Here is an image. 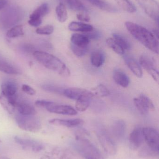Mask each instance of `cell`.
<instances>
[{"label": "cell", "instance_id": "7c38bea8", "mask_svg": "<svg viewBox=\"0 0 159 159\" xmlns=\"http://www.w3.org/2000/svg\"><path fill=\"white\" fill-rule=\"evenodd\" d=\"M1 93L7 97L17 96L18 86L14 80L7 78L2 81L1 84Z\"/></svg>", "mask_w": 159, "mask_h": 159}, {"label": "cell", "instance_id": "3957f363", "mask_svg": "<svg viewBox=\"0 0 159 159\" xmlns=\"http://www.w3.org/2000/svg\"><path fill=\"white\" fill-rule=\"evenodd\" d=\"M78 153L85 159H105L99 149L83 134H77L74 143Z\"/></svg>", "mask_w": 159, "mask_h": 159}, {"label": "cell", "instance_id": "ffe728a7", "mask_svg": "<svg viewBox=\"0 0 159 159\" xmlns=\"http://www.w3.org/2000/svg\"><path fill=\"white\" fill-rule=\"evenodd\" d=\"M113 78L115 82L123 88H127L129 84V76L124 72L119 69L115 70L113 73Z\"/></svg>", "mask_w": 159, "mask_h": 159}, {"label": "cell", "instance_id": "bcb514c9", "mask_svg": "<svg viewBox=\"0 0 159 159\" xmlns=\"http://www.w3.org/2000/svg\"><path fill=\"white\" fill-rule=\"evenodd\" d=\"M1 143V140H0V143Z\"/></svg>", "mask_w": 159, "mask_h": 159}, {"label": "cell", "instance_id": "484cf974", "mask_svg": "<svg viewBox=\"0 0 159 159\" xmlns=\"http://www.w3.org/2000/svg\"><path fill=\"white\" fill-rule=\"evenodd\" d=\"M90 59L91 64L96 68H99L104 63L105 57L102 51L95 50L91 53Z\"/></svg>", "mask_w": 159, "mask_h": 159}, {"label": "cell", "instance_id": "60d3db41", "mask_svg": "<svg viewBox=\"0 0 159 159\" xmlns=\"http://www.w3.org/2000/svg\"><path fill=\"white\" fill-rule=\"evenodd\" d=\"M54 102L45 100H37L35 102V105L38 107H43L46 109L48 107L54 104Z\"/></svg>", "mask_w": 159, "mask_h": 159}, {"label": "cell", "instance_id": "f6af8a7d", "mask_svg": "<svg viewBox=\"0 0 159 159\" xmlns=\"http://www.w3.org/2000/svg\"><path fill=\"white\" fill-rule=\"evenodd\" d=\"M0 159H10L7 157H0Z\"/></svg>", "mask_w": 159, "mask_h": 159}, {"label": "cell", "instance_id": "52a82bcc", "mask_svg": "<svg viewBox=\"0 0 159 159\" xmlns=\"http://www.w3.org/2000/svg\"><path fill=\"white\" fill-rule=\"evenodd\" d=\"M140 7L150 18L158 23L159 6L156 0H136Z\"/></svg>", "mask_w": 159, "mask_h": 159}, {"label": "cell", "instance_id": "5bb4252c", "mask_svg": "<svg viewBox=\"0 0 159 159\" xmlns=\"http://www.w3.org/2000/svg\"><path fill=\"white\" fill-rule=\"evenodd\" d=\"M48 112L59 115L67 116H75L77 114V111L72 107L65 105H57L55 103L46 108Z\"/></svg>", "mask_w": 159, "mask_h": 159}, {"label": "cell", "instance_id": "277c9868", "mask_svg": "<svg viewBox=\"0 0 159 159\" xmlns=\"http://www.w3.org/2000/svg\"><path fill=\"white\" fill-rule=\"evenodd\" d=\"M15 120L19 128L30 132L36 133L41 130L42 124L40 120L35 116L16 115Z\"/></svg>", "mask_w": 159, "mask_h": 159}, {"label": "cell", "instance_id": "44dd1931", "mask_svg": "<svg viewBox=\"0 0 159 159\" xmlns=\"http://www.w3.org/2000/svg\"><path fill=\"white\" fill-rule=\"evenodd\" d=\"M68 29L72 31L86 33L92 31L94 28L91 24H87L85 22L72 21L68 25Z\"/></svg>", "mask_w": 159, "mask_h": 159}, {"label": "cell", "instance_id": "8992f818", "mask_svg": "<svg viewBox=\"0 0 159 159\" xmlns=\"http://www.w3.org/2000/svg\"><path fill=\"white\" fill-rule=\"evenodd\" d=\"M144 142L147 147L158 155L159 150V136L158 132L151 127L143 128Z\"/></svg>", "mask_w": 159, "mask_h": 159}, {"label": "cell", "instance_id": "b9f144b4", "mask_svg": "<svg viewBox=\"0 0 159 159\" xmlns=\"http://www.w3.org/2000/svg\"><path fill=\"white\" fill-rule=\"evenodd\" d=\"M21 89H22L23 92H24L25 93L29 94V95H35V93H36V91L34 89H33L30 86L26 85V84L22 85Z\"/></svg>", "mask_w": 159, "mask_h": 159}, {"label": "cell", "instance_id": "5b68a950", "mask_svg": "<svg viewBox=\"0 0 159 159\" xmlns=\"http://www.w3.org/2000/svg\"><path fill=\"white\" fill-rule=\"evenodd\" d=\"M98 140L105 152L110 156H115L117 149L115 143L107 131L103 128H98L96 130Z\"/></svg>", "mask_w": 159, "mask_h": 159}, {"label": "cell", "instance_id": "ac0fdd59", "mask_svg": "<svg viewBox=\"0 0 159 159\" xmlns=\"http://www.w3.org/2000/svg\"><path fill=\"white\" fill-rule=\"evenodd\" d=\"M126 131V125L123 120H117L115 121L111 128V133L114 138L119 141L122 140Z\"/></svg>", "mask_w": 159, "mask_h": 159}, {"label": "cell", "instance_id": "9a60e30c", "mask_svg": "<svg viewBox=\"0 0 159 159\" xmlns=\"http://www.w3.org/2000/svg\"><path fill=\"white\" fill-rule=\"evenodd\" d=\"M94 96L92 92L86 90L85 92L76 100V109L80 112L86 111L89 106L91 99Z\"/></svg>", "mask_w": 159, "mask_h": 159}, {"label": "cell", "instance_id": "d6a6232c", "mask_svg": "<svg viewBox=\"0 0 159 159\" xmlns=\"http://www.w3.org/2000/svg\"><path fill=\"white\" fill-rule=\"evenodd\" d=\"M42 88L48 92L55 93V94L63 95V92L65 89L57 85L52 84H44L42 86Z\"/></svg>", "mask_w": 159, "mask_h": 159}, {"label": "cell", "instance_id": "2e32d148", "mask_svg": "<svg viewBox=\"0 0 159 159\" xmlns=\"http://www.w3.org/2000/svg\"><path fill=\"white\" fill-rule=\"evenodd\" d=\"M18 100V95L15 97H7L2 93L0 94V103L3 108L10 114L15 112Z\"/></svg>", "mask_w": 159, "mask_h": 159}, {"label": "cell", "instance_id": "4fadbf2b", "mask_svg": "<svg viewBox=\"0 0 159 159\" xmlns=\"http://www.w3.org/2000/svg\"><path fill=\"white\" fill-rule=\"evenodd\" d=\"M0 71L10 75H19L21 74L20 69L13 62L0 54Z\"/></svg>", "mask_w": 159, "mask_h": 159}, {"label": "cell", "instance_id": "d4e9b609", "mask_svg": "<svg viewBox=\"0 0 159 159\" xmlns=\"http://www.w3.org/2000/svg\"><path fill=\"white\" fill-rule=\"evenodd\" d=\"M69 9L75 11L87 13L88 11L87 7L80 0H63Z\"/></svg>", "mask_w": 159, "mask_h": 159}, {"label": "cell", "instance_id": "8d00e7d4", "mask_svg": "<svg viewBox=\"0 0 159 159\" xmlns=\"http://www.w3.org/2000/svg\"><path fill=\"white\" fill-rule=\"evenodd\" d=\"M139 98L140 100L143 103L146 107L148 109V110L151 111H154L155 110V107L153 104V102L151 101V99L147 97L146 95L143 94H141L139 96Z\"/></svg>", "mask_w": 159, "mask_h": 159}, {"label": "cell", "instance_id": "83f0119b", "mask_svg": "<svg viewBox=\"0 0 159 159\" xmlns=\"http://www.w3.org/2000/svg\"><path fill=\"white\" fill-rule=\"evenodd\" d=\"M115 1L126 12L133 13L137 11L136 6L130 0H115Z\"/></svg>", "mask_w": 159, "mask_h": 159}, {"label": "cell", "instance_id": "f546056e", "mask_svg": "<svg viewBox=\"0 0 159 159\" xmlns=\"http://www.w3.org/2000/svg\"><path fill=\"white\" fill-rule=\"evenodd\" d=\"M113 36V38L115 39L124 50H129L130 49L131 47L130 43L125 36L118 33H114Z\"/></svg>", "mask_w": 159, "mask_h": 159}, {"label": "cell", "instance_id": "74e56055", "mask_svg": "<svg viewBox=\"0 0 159 159\" xmlns=\"http://www.w3.org/2000/svg\"><path fill=\"white\" fill-rule=\"evenodd\" d=\"M71 48L73 54L77 57L85 56L88 51V48H81L71 44Z\"/></svg>", "mask_w": 159, "mask_h": 159}, {"label": "cell", "instance_id": "1f68e13d", "mask_svg": "<svg viewBox=\"0 0 159 159\" xmlns=\"http://www.w3.org/2000/svg\"><path fill=\"white\" fill-rule=\"evenodd\" d=\"M92 93L94 96H99L100 97H104L110 95V92L109 90L103 84H99L95 88L92 89Z\"/></svg>", "mask_w": 159, "mask_h": 159}, {"label": "cell", "instance_id": "ab89813d", "mask_svg": "<svg viewBox=\"0 0 159 159\" xmlns=\"http://www.w3.org/2000/svg\"><path fill=\"white\" fill-rule=\"evenodd\" d=\"M21 50L25 54H30V53L33 54L35 51H36L35 50V48L33 46L30 44H23L21 47Z\"/></svg>", "mask_w": 159, "mask_h": 159}, {"label": "cell", "instance_id": "6da1fadb", "mask_svg": "<svg viewBox=\"0 0 159 159\" xmlns=\"http://www.w3.org/2000/svg\"><path fill=\"white\" fill-rule=\"evenodd\" d=\"M125 25L134 38L152 52L158 54V41L153 33L145 27L131 21H127Z\"/></svg>", "mask_w": 159, "mask_h": 159}, {"label": "cell", "instance_id": "e0dca14e", "mask_svg": "<svg viewBox=\"0 0 159 159\" xmlns=\"http://www.w3.org/2000/svg\"><path fill=\"white\" fill-rule=\"evenodd\" d=\"M18 113L23 116H35L36 111L32 104L30 102L23 100H18L16 106Z\"/></svg>", "mask_w": 159, "mask_h": 159}, {"label": "cell", "instance_id": "d590c367", "mask_svg": "<svg viewBox=\"0 0 159 159\" xmlns=\"http://www.w3.org/2000/svg\"><path fill=\"white\" fill-rule=\"evenodd\" d=\"M54 30V28L53 26L48 25L37 28L35 32L37 34L41 35H50L53 33Z\"/></svg>", "mask_w": 159, "mask_h": 159}, {"label": "cell", "instance_id": "603a6c76", "mask_svg": "<svg viewBox=\"0 0 159 159\" xmlns=\"http://www.w3.org/2000/svg\"><path fill=\"white\" fill-rule=\"evenodd\" d=\"M125 61L129 69L138 78H142L143 76V71L138 62L135 59L131 57H125Z\"/></svg>", "mask_w": 159, "mask_h": 159}, {"label": "cell", "instance_id": "d6986e66", "mask_svg": "<svg viewBox=\"0 0 159 159\" xmlns=\"http://www.w3.org/2000/svg\"><path fill=\"white\" fill-rule=\"evenodd\" d=\"M84 120L80 119H53L49 120L50 124L56 126H63L67 128H72L81 126L84 123Z\"/></svg>", "mask_w": 159, "mask_h": 159}, {"label": "cell", "instance_id": "7a4b0ae2", "mask_svg": "<svg viewBox=\"0 0 159 159\" xmlns=\"http://www.w3.org/2000/svg\"><path fill=\"white\" fill-rule=\"evenodd\" d=\"M35 58L41 65L63 76L70 75V70L66 65L54 55L44 51L36 50L33 54Z\"/></svg>", "mask_w": 159, "mask_h": 159}, {"label": "cell", "instance_id": "30bf717a", "mask_svg": "<svg viewBox=\"0 0 159 159\" xmlns=\"http://www.w3.org/2000/svg\"><path fill=\"white\" fill-rule=\"evenodd\" d=\"M140 64L153 77V79L158 82L159 80V72L156 67L153 60L147 55H142L140 57Z\"/></svg>", "mask_w": 159, "mask_h": 159}, {"label": "cell", "instance_id": "7bdbcfd3", "mask_svg": "<svg viewBox=\"0 0 159 159\" xmlns=\"http://www.w3.org/2000/svg\"><path fill=\"white\" fill-rule=\"evenodd\" d=\"M76 17L78 20H80V21H82V22H88L90 21V16L89 15L86 14V13L81 12V13H78V14H77Z\"/></svg>", "mask_w": 159, "mask_h": 159}, {"label": "cell", "instance_id": "4dcf8cb0", "mask_svg": "<svg viewBox=\"0 0 159 159\" xmlns=\"http://www.w3.org/2000/svg\"><path fill=\"white\" fill-rule=\"evenodd\" d=\"M106 43L114 52L119 55H122L125 53V50L113 38H109L106 40Z\"/></svg>", "mask_w": 159, "mask_h": 159}, {"label": "cell", "instance_id": "4316f807", "mask_svg": "<svg viewBox=\"0 0 159 159\" xmlns=\"http://www.w3.org/2000/svg\"><path fill=\"white\" fill-rule=\"evenodd\" d=\"M86 89L78 88H70L65 89L63 95L72 100H77L85 92Z\"/></svg>", "mask_w": 159, "mask_h": 159}, {"label": "cell", "instance_id": "cb8c5ba5", "mask_svg": "<svg viewBox=\"0 0 159 159\" xmlns=\"http://www.w3.org/2000/svg\"><path fill=\"white\" fill-rule=\"evenodd\" d=\"M91 4L104 11L110 13L118 12L117 8L105 0H88Z\"/></svg>", "mask_w": 159, "mask_h": 159}, {"label": "cell", "instance_id": "ba28073f", "mask_svg": "<svg viewBox=\"0 0 159 159\" xmlns=\"http://www.w3.org/2000/svg\"><path fill=\"white\" fill-rule=\"evenodd\" d=\"M15 142L26 150H31L34 152H39L44 148V144L41 142L30 138H24L20 136H15Z\"/></svg>", "mask_w": 159, "mask_h": 159}, {"label": "cell", "instance_id": "836d02e7", "mask_svg": "<svg viewBox=\"0 0 159 159\" xmlns=\"http://www.w3.org/2000/svg\"><path fill=\"white\" fill-rule=\"evenodd\" d=\"M24 34L23 27L18 25L11 28L7 33V36L9 38H14L22 36Z\"/></svg>", "mask_w": 159, "mask_h": 159}, {"label": "cell", "instance_id": "8fae6325", "mask_svg": "<svg viewBox=\"0 0 159 159\" xmlns=\"http://www.w3.org/2000/svg\"><path fill=\"white\" fill-rule=\"evenodd\" d=\"M143 129L141 127H136L130 134V147L133 150H137L140 148L144 142Z\"/></svg>", "mask_w": 159, "mask_h": 159}, {"label": "cell", "instance_id": "f35d334b", "mask_svg": "<svg viewBox=\"0 0 159 159\" xmlns=\"http://www.w3.org/2000/svg\"><path fill=\"white\" fill-rule=\"evenodd\" d=\"M89 40H97L101 37L102 34L99 31L93 29L91 31L84 33Z\"/></svg>", "mask_w": 159, "mask_h": 159}, {"label": "cell", "instance_id": "9c48e42d", "mask_svg": "<svg viewBox=\"0 0 159 159\" xmlns=\"http://www.w3.org/2000/svg\"><path fill=\"white\" fill-rule=\"evenodd\" d=\"M49 12V7L47 3H44L38 7L30 16L28 23L33 27L40 26L42 22V18Z\"/></svg>", "mask_w": 159, "mask_h": 159}, {"label": "cell", "instance_id": "ee69618b", "mask_svg": "<svg viewBox=\"0 0 159 159\" xmlns=\"http://www.w3.org/2000/svg\"><path fill=\"white\" fill-rule=\"evenodd\" d=\"M7 2L6 0H0V10L5 7Z\"/></svg>", "mask_w": 159, "mask_h": 159}, {"label": "cell", "instance_id": "e575fe53", "mask_svg": "<svg viewBox=\"0 0 159 159\" xmlns=\"http://www.w3.org/2000/svg\"><path fill=\"white\" fill-rule=\"evenodd\" d=\"M133 103L137 110L140 112V114L145 116L148 114L149 110L146 107L143 103L140 100L139 98H135L133 99Z\"/></svg>", "mask_w": 159, "mask_h": 159}, {"label": "cell", "instance_id": "7402d4cb", "mask_svg": "<svg viewBox=\"0 0 159 159\" xmlns=\"http://www.w3.org/2000/svg\"><path fill=\"white\" fill-rule=\"evenodd\" d=\"M71 44L81 48H88L90 40L85 35L81 34H74L71 36Z\"/></svg>", "mask_w": 159, "mask_h": 159}, {"label": "cell", "instance_id": "f1b7e54d", "mask_svg": "<svg viewBox=\"0 0 159 159\" xmlns=\"http://www.w3.org/2000/svg\"><path fill=\"white\" fill-rule=\"evenodd\" d=\"M56 13L58 20L61 23L65 22L68 19V13L66 6L63 3L61 2L57 6L56 8Z\"/></svg>", "mask_w": 159, "mask_h": 159}]
</instances>
